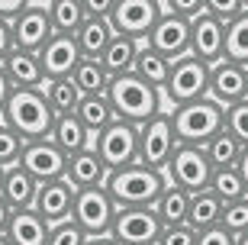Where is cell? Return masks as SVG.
<instances>
[{"mask_svg": "<svg viewBox=\"0 0 248 245\" xmlns=\"http://www.w3.org/2000/svg\"><path fill=\"white\" fill-rule=\"evenodd\" d=\"M235 245H248V232H245V236H239V239H235Z\"/></svg>", "mask_w": 248, "mask_h": 245, "instance_id": "50", "label": "cell"}, {"mask_svg": "<svg viewBox=\"0 0 248 245\" xmlns=\"http://www.w3.org/2000/svg\"><path fill=\"white\" fill-rule=\"evenodd\" d=\"M3 171H7V168H0V187H3Z\"/></svg>", "mask_w": 248, "mask_h": 245, "instance_id": "52", "label": "cell"}, {"mask_svg": "<svg viewBox=\"0 0 248 245\" xmlns=\"http://www.w3.org/2000/svg\"><path fill=\"white\" fill-rule=\"evenodd\" d=\"M107 168H103V162L97 158V152L93 148H87V152H78L68 158V168H64V181L71 184L74 191H91V187H103L107 184Z\"/></svg>", "mask_w": 248, "mask_h": 245, "instance_id": "19", "label": "cell"}, {"mask_svg": "<svg viewBox=\"0 0 248 245\" xmlns=\"http://www.w3.org/2000/svg\"><path fill=\"white\" fill-rule=\"evenodd\" d=\"M46 100L48 107H52V113L55 116H74V110H78V103H81L84 94L74 87L71 78H62V81H46Z\"/></svg>", "mask_w": 248, "mask_h": 245, "instance_id": "33", "label": "cell"}, {"mask_svg": "<svg viewBox=\"0 0 248 245\" xmlns=\"http://www.w3.org/2000/svg\"><path fill=\"white\" fill-rule=\"evenodd\" d=\"M158 0H116L110 13V26L116 36L145 42L158 23Z\"/></svg>", "mask_w": 248, "mask_h": 245, "instance_id": "10", "label": "cell"}, {"mask_svg": "<svg viewBox=\"0 0 248 245\" xmlns=\"http://www.w3.org/2000/svg\"><path fill=\"white\" fill-rule=\"evenodd\" d=\"M165 226L152 207L145 210H116L110 239L120 245H158Z\"/></svg>", "mask_w": 248, "mask_h": 245, "instance_id": "11", "label": "cell"}, {"mask_svg": "<svg viewBox=\"0 0 248 245\" xmlns=\"http://www.w3.org/2000/svg\"><path fill=\"white\" fill-rule=\"evenodd\" d=\"M10 219H13V210H10V203H7V200L0 197V236H7Z\"/></svg>", "mask_w": 248, "mask_h": 245, "instance_id": "47", "label": "cell"}, {"mask_svg": "<svg viewBox=\"0 0 248 245\" xmlns=\"http://www.w3.org/2000/svg\"><path fill=\"white\" fill-rule=\"evenodd\" d=\"M136 39H126V36H113V42L107 46V52L100 55V65L103 71L110 78H123V74H132V65H136V55H139Z\"/></svg>", "mask_w": 248, "mask_h": 245, "instance_id": "26", "label": "cell"}, {"mask_svg": "<svg viewBox=\"0 0 248 245\" xmlns=\"http://www.w3.org/2000/svg\"><path fill=\"white\" fill-rule=\"evenodd\" d=\"M23 148H26V139L16 136L10 126L0 123V168H13V164H19Z\"/></svg>", "mask_w": 248, "mask_h": 245, "instance_id": "38", "label": "cell"}, {"mask_svg": "<svg viewBox=\"0 0 248 245\" xmlns=\"http://www.w3.org/2000/svg\"><path fill=\"white\" fill-rule=\"evenodd\" d=\"M19 168L26 174L36 178V184H48V181H62L64 168H68V155L52 142V139H39V142H26Z\"/></svg>", "mask_w": 248, "mask_h": 245, "instance_id": "12", "label": "cell"}, {"mask_svg": "<svg viewBox=\"0 0 248 245\" xmlns=\"http://www.w3.org/2000/svg\"><path fill=\"white\" fill-rule=\"evenodd\" d=\"M91 148L97 152V158L103 162V168L110 174L123 171V168H132V164H139V126L116 119L110 129L93 136Z\"/></svg>", "mask_w": 248, "mask_h": 245, "instance_id": "6", "label": "cell"}, {"mask_svg": "<svg viewBox=\"0 0 248 245\" xmlns=\"http://www.w3.org/2000/svg\"><path fill=\"white\" fill-rule=\"evenodd\" d=\"M177 148L174 126L168 113H158L148 123L139 126V164L152 168V171H165V164L171 162V155Z\"/></svg>", "mask_w": 248, "mask_h": 245, "instance_id": "9", "label": "cell"}, {"mask_svg": "<svg viewBox=\"0 0 248 245\" xmlns=\"http://www.w3.org/2000/svg\"><path fill=\"white\" fill-rule=\"evenodd\" d=\"M148 49H155L161 58L168 62H177V58H184L190 55V19H181V16H158L155 29L148 33L145 39Z\"/></svg>", "mask_w": 248, "mask_h": 245, "instance_id": "14", "label": "cell"}, {"mask_svg": "<svg viewBox=\"0 0 248 245\" xmlns=\"http://www.w3.org/2000/svg\"><path fill=\"white\" fill-rule=\"evenodd\" d=\"M103 187H107L110 200L116 203V210H145V207H155L158 197L168 191V178L165 171L132 164V168L107 174Z\"/></svg>", "mask_w": 248, "mask_h": 245, "instance_id": "1", "label": "cell"}, {"mask_svg": "<svg viewBox=\"0 0 248 245\" xmlns=\"http://www.w3.org/2000/svg\"><path fill=\"white\" fill-rule=\"evenodd\" d=\"M206 191L216 194V197L222 200V207H226V203H235V200H242V197H248L245 184H242V178H239L235 168H229V171H213L210 187H206Z\"/></svg>", "mask_w": 248, "mask_h": 245, "instance_id": "35", "label": "cell"}, {"mask_svg": "<svg viewBox=\"0 0 248 245\" xmlns=\"http://www.w3.org/2000/svg\"><path fill=\"white\" fill-rule=\"evenodd\" d=\"M74 197H78V191H74L71 184L64 181H48V184H39V194H36V213L42 219H46L48 226H58V223H64V219H71V210H74Z\"/></svg>", "mask_w": 248, "mask_h": 245, "instance_id": "17", "label": "cell"}, {"mask_svg": "<svg viewBox=\"0 0 248 245\" xmlns=\"http://www.w3.org/2000/svg\"><path fill=\"white\" fill-rule=\"evenodd\" d=\"M46 245H87V236L81 232V226L74 219H64L58 226L48 229V242Z\"/></svg>", "mask_w": 248, "mask_h": 245, "instance_id": "39", "label": "cell"}, {"mask_svg": "<svg viewBox=\"0 0 248 245\" xmlns=\"http://www.w3.org/2000/svg\"><path fill=\"white\" fill-rule=\"evenodd\" d=\"M197 245H235V236H229L222 226L206 229V232H197Z\"/></svg>", "mask_w": 248, "mask_h": 245, "instance_id": "42", "label": "cell"}, {"mask_svg": "<svg viewBox=\"0 0 248 245\" xmlns=\"http://www.w3.org/2000/svg\"><path fill=\"white\" fill-rule=\"evenodd\" d=\"M74 116L81 119V126L87 129L91 136H100L103 129H110L113 123H116V113H113V107H110L107 97H81Z\"/></svg>", "mask_w": 248, "mask_h": 245, "instance_id": "29", "label": "cell"}, {"mask_svg": "<svg viewBox=\"0 0 248 245\" xmlns=\"http://www.w3.org/2000/svg\"><path fill=\"white\" fill-rule=\"evenodd\" d=\"M206 94H210V65H203L193 55L171 62V74L161 87V97L171 103V110L193 103V100H203Z\"/></svg>", "mask_w": 248, "mask_h": 245, "instance_id": "5", "label": "cell"}, {"mask_svg": "<svg viewBox=\"0 0 248 245\" xmlns=\"http://www.w3.org/2000/svg\"><path fill=\"white\" fill-rule=\"evenodd\" d=\"M219 226L229 232V236H245L248 232V197L235 200V203H226L222 207V219H219Z\"/></svg>", "mask_w": 248, "mask_h": 245, "instance_id": "37", "label": "cell"}, {"mask_svg": "<svg viewBox=\"0 0 248 245\" xmlns=\"http://www.w3.org/2000/svg\"><path fill=\"white\" fill-rule=\"evenodd\" d=\"M222 42H226V26L203 10L190 23V55L213 68L222 62Z\"/></svg>", "mask_w": 248, "mask_h": 245, "instance_id": "16", "label": "cell"}, {"mask_svg": "<svg viewBox=\"0 0 248 245\" xmlns=\"http://www.w3.org/2000/svg\"><path fill=\"white\" fill-rule=\"evenodd\" d=\"M71 219L81 226L87 239H107L116 219V203L110 200L107 187H91V191H78L74 197Z\"/></svg>", "mask_w": 248, "mask_h": 245, "instance_id": "7", "label": "cell"}, {"mask_svg": "<svg viewBox=\"0 0 248 245\" xmlns=\"http://www.w3.org/2000/svg\"><path fill=\"white\" fill-rule=\"evenodd\" d=\"M206 97L213 103H219L222 110L235 107L242 100H248V84H245V68L235 62H226L222 58L219 65L210 68V94Z\"/></svg>", "mask_w": 248, "mask_h": 245, "instance_id": "15", "label": "cell"}, {"mask_svg": "<svg viewBox=\"0 0 248 245\" xmlns=\"http://www.w3.org/2000/svg\"><path fill=\"white\" fill-rule=\"evenodd\" d=\"M203 10L213 19H219L222 26H229L232 19L242 13V0H229V3H222V0H203Z\"/></svg>", "mask_w": 248, "mask_h": 245, "instance_id": "40", "label": "cell"}, {"mask_svg": "<svg viewBox=\"0 0 248 245\" xmlns=\"http://www.w3.org/2000/svg\"><path fill=\"white\" fill-rule=\"evenodd\" d=\"M242 68H245V84H248V65H242Z\"/></svg>", "mask_w": 248, "mask_h": 245, "instance_id": "53", "label": "cell"}, {"mask_svg": "<svg viewBox=\"0 0 248 245\" xmlns=\"http://www.w3.org/2000/svg\"><path fill=\"white\" fill-rule=\"evenodd\" d=\"M113 3H116V0H103V3H97V0H84V13H87V16L110 19V13H113Z\"/></svg>", "mask_w": 248, "mask_h": 245, "instance_id": "44", "label": "cell"}, {"mask_svg": "<svg viewBox=\"0 0 248 245\" xmlns=\"http://www.w3.org/2000/svg\"><path fill=\"white\" fill-rule=\"evenodd\" d=\"M171 116V126H174V139L177 146H197L203 148L213 136L222 132V116L226 110L219 103H213L210 97L193 100V103H184L168 113Z\"/></svg>", "mask_w": 248, "mask_h": 245, "instance_id": "4", "label": "cell"}, {"mask_svg": "<svg viewBox=\"0 0 248 245\" xmlns=\"http://www.w3.org/2000/svg\"><path fill=\"white\" fill-rule=\"evenodd\" d=\"M13 52H16V42H13V26L0 19V65L7 62Z\"/></svg>", "mask_w": 248, "mask_h": 245, "instance_id": "43", "label": "cell"}, {"mask_svg": "<svg viewBox=\"0 0 248 245\" xmlns=\"http://www.w3.org/2000/svg\"><path fill=\"white\" fill-rule=\"evenodd\" d=\"M222 58H226V62H235V65H248V13L245 10L226 26Z\"/></svg>", "mask_w": 248, "mask_h": 245, "instance_id": "34", "label": "cell"}, {"mask_svg": "<svg viewBox=\"0 0 248 245\" xmlns=\"http://www.w3.org/2000/svg\"><path fill=\"white\" fill-rule=\"evenodd\" d=\"M235 171H239V178H242V184H245V194H248V148L242 152V158H239V164H235Z\"/></svg>", "mask_w": 248, "mask_h": 245, "instance_id": "48", "label": "cell"}, {"mask_svg": "<svg viewBox=\"0 0 248 245\" xmlns=\"http://www.w3.org/2000/svg\"><path fill=\"white\" fill-rule=\"evenodd\" d=\"M158 245H197V232L190 226H168Z\"/></svg>", "mask_w": 248, "mask_h": 245, "instance_id": "41", "label": "cell"}, {"mask_svg": "<svg viewBox=\"0 0 248 245\" xmlns=\"http://www.w3.org/2000/svg\"><path fill=\"white\" fill-rule=\"evenodd\" d=\"M48 23L55 36H78V29L87 23L84 0H48Z\"/></svg>", "mask_w": 248, "mask_h": 245, "instance_id": "25", "label": "cell"}, {"mask_svg": "<svg viewBox=\"0 0 248 245\" xmlns=\"http://www.w3.org/2000/svg\"><path fill=\"white\" fill-rule=\"evenodd\" d=\"M23 10H26V3H23V0H13V3H0V19L13 26V19H16Z\"/></svg>", "mask_w": 248, "mask_h": 245, "instance_id": "45", "label": "cell"}, {"mask_svg": "<svg viewBox=\"0 0 248 245\" xmlns=\"http://www.w3.org/2000/svg\"><path fill=\"white\" fill-rule=\"evenodd\" d=\"M10 97H13V84H10L7 71H3V65H0V116H3V110H7Z\"/></svg>", "mask_w": 248, "mask_h": 245, "instance_id": "46", "label": "cell"}, {"mask_svg": "<svg viewBox=\"0 0 248 245\" xmlns=\"http://www.w3.org/2000/svg\"><path fill=\"white\" fill-rule=\"evenodd\" d=\"M74 87L84 94V97H107V91H110V74L103 71L100 62H91V58H81V65L74 68L71 74Z\"/></svg>", "mask_w": 248, "mask_h": 245, "instance_id": "30", "label": "cell"}, {"mask_svg": "<svg viewBox=\"0 0 248 245\" xmlns=\"http://www.w3.org/2000/svg\"><path fill=\"white\" fill-rule=\"evenodd\" d=\"M158 213V219H161V226H187V213H190V194L177 191V187H171L168 184V191L158 197V203L152 207Z\"/></svg>", "mask_w": 248, "mask_h": 245, "instance_id": "32", "label": "cell"}, {"mask_svg": "<svg viewBox=\"0 0 248 245\" xmlns=\"http://www.w3.org/2000/svg\"><path fill=\"white\" fill-rule=\"evenodd\" d=\"M113 26L110 19H100V16H87V23H84L81 29H78V36H74V42H78V52H81V58H91V62H100V55L107 52V46L113 42Z\"/></svg>", "mask_w": 248, "mask_h": 245, "instance_id": "22", "label": "cell"}, {"mask_svg": "<svg viewBox=\"0 0 248 245\" xmlns=\"http://www.w3.org/2000/svg\"><path fill=\"white\" fill-rule=\"evenodd\" d=\"M242 152L245 148L235 142V139L222 129L219 136H213L206 146H203V155H206V162H210V168L213 171H229V168H235L239 164V158H242Z\"/></svg>", "mask_w": 248, "mask_h": 245, "instance_id": "31", "label": "cell"}, {"mask_svg": "<svg viewBox=\"0 0 248 245\" xmlns=\"http://www.w3.org/2000/svg\"><path fill=\"white\" fill-rule=\"evenodd\" d=\"M48 223L39 216L36 210H23V213H13L7 229V239L13 245H46L48 242Z\"/></svg>", "mask_w": 248, "mask_h": 245, "instance_id": "23", "label": "cell"}, {"mask_svg": "<svg viewBox=\"0 0 248 245\" xmlns=\"http://www.w3.org/2000/svg\"><path fill=\"white\" fill-rule=\"evenodd\" d=\"M107 100H110L116 119L132 123V126H142V123H148L152 116L165 113V110H161V91L148 87L145 81H139L136 74L113 78L110 91H107Z\"/></svg>", "mask_w": 248, "mask_h": 245, "instance_id": "3", "label": "cell"}, {"mask_svg": "<svg viewBox=\"0 0 248 245\" xmlns=\"http://www.w3.org/2000/svg\"><path fill=\"white\" fill-rule=\"evenodd\" d=\"M87 245H120V242H113V239L107 236V239H87Z\"/></svg>", "mask_w": 248, "mask_h": 245, "instance_id": "49", "label": "cell"}, {"mask_svg": "<svg viewBox=\"0 0 248 245\" xmlns=\"http://www.w3.org/2000/svg\"><path fill=\"white\" fill-rule=\"evenodd\" d=\"M55 36L52 33V23H48V3H26V10L13 19V42H16V52H42L48 39Z\"/></svg>", "mask_w": 248, "mask_h": 245, "instance_id": "13", "label": "cell"}, {"mask_svg": "<svg viewBox=\"0 0 248 245\" xmlns=\"http://www.w3.org/2000/svg\"><path fill=\"white\" fill-rule=\"evenodd\" d=\"M165 178L171 187H177V191L184 194H200L210 187V178H213V168L210 162H206V155H203V148L197 146H177L174 155H171V162L165 164Z\"/></svg>", "mask_w": 248, "mask_h": 245, "instance_id": "8", "label": "cell"}, {"mask_svg": "<svg viewBox=\"0 0 248 245\" xmlns=\"http://www.w3.org/2000/svg\"><path fill=\"white\" fill-rule=\"evenodd\" d=\"M0 245H13V242H10V239H7V236H0Z\"/></svg>", "mask_w": 248, "mask_h": 245, "instance_id": "51", "label": "cell"}, {"mask_svg": "<svg viewBox=\"0 0 248 245\" xmlns=\"http://www.w3.org/2000/svg\"><path fill=\"white\" fill-rule=\"evenodd\" d=\"M48 139H52L68 158L78 155V152H87V148L93 146V136L81 126L78 116H58L55 126H52V132H48Z\"/></svg>", "mask_w": 248, "mask_h": 245, "instance_id": "24", "label": "cell"}, {"mask_svg": "<svg viewBox=\"0 0 248 245\" xmlns=\"http://www.w3.org/2000/svg\"><path fill=\"white\" fill-rule=\"evenodd\" d=\"M39 62H42V71H46V81H62V78H71L74 68L81 65V52H78V42L71 36H52L39 52Z\"/></svg>", "mask_w": 248, "mask_h": 245, "instance_id": "18", "label": "cell"}, {"mask_svg": "<svg viewBox=\"0 0 248 245\" xmlns=\"http://www.w3.org/2000/svg\"><path fill=\"white\" fill-rule=\"evenodd\" d=\"M36 194H39V184L32 174H26L19 164L7 168L3 171V187H0V197L10 203L13 213H23V210H32L36 207Z\"/></svg>", "mask_w": 248, "mask_h": 245, "instance_id": "21", "label": "cell"}, {"mask_svg": "<svg viewBox=\"0 0 248 245\" xmlns=\"http://www.w3.org/2000/svg\"><path fill=\"white\" fill-rule=\"evenodd\" d=\"M3 71L13 84V91H42L46 87V71H42V62L36 52H13L3 62Z\"/></svg>", "mask_w": 248, "mask_h": 245, "instance_id": "20", "label": "cell"}, {"mask_svg": "<svg viewBox=\"0 0 248 245\" xmlns=\"http://www.w3.org/2000/svg\"><path fill=\"white\" fill-rule=\"evenodd\" d=\"M222 129H226L242 148H248V100H242V103H235V107L226 110Z\"/></svg>", "mask_w": 248, "mask_h": 245, "instance_id": "36", "label": "cell"}, {"mask_svg": "<svg viewBox=\"0 0 248 245\" xmlns=\"http://www.w3.org/2000/svg\"><path fill=\"white\" fill-rule=\"evenodd\" d=\"M222 219V200L210 191H200L190 197V213H187V226L193 232H206V229H216Z\"/></svg>", "mask_w": 248, "mask_h": 245, "instance_id": "27", "label": "cell"}, {"mask_svg": "<svg viewBox=\"0 0 248 245\" xmlns=\"http://www.w3.org/2000/svg\"><path fill=\"white\" fill-rule=\"evenodd\" d=\"M55 119L58 116L48 107L46 91H13L0 123L10 126L16 136L26 139V142H39V139H48Z\"/></svg>", "mask_w": 248, "mask_h": 245, "instance_id": "2", "label": "cell"}, {"mask_svg": "<svg viewBox=\"0 0 248 245\" xmlns=\"http://www.w3.org/2000/svg\"><path fill=\"white\" fill-rule=\"evenodd\" d=\"M132 74H136L139 81H145L148 87L161 91L165 81H168V74H171V62L161 58L155 49H148L145 42H142V46H139V55H136V65H132Z\"/></svg>", "mask_w": 248, "mask_h": 245, "instance_id": "28", "label": "cell"}]
</instances>
